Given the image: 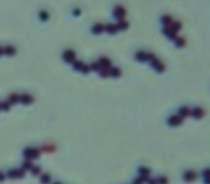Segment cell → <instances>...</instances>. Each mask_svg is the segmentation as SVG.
I'll return each mask as SVG.
<instances>
[{
    "mask_svg": "<svg viewBox=\"0 0 210 184\" xmlns=\"http://www.w3.org/2000/svg\"><path fill=\"white\" fill-rule=\"evenodd\" d=\"M39 17L42 21H47L48 19V13L46 11H41L39 12Z\"/></svg>",
    "mask_w": 210,
    "mask_h": 184,
    "instance_id": "cell-29",
    "label": "cell"
},
{
    "mask_svg": "<svg viewBox=\"0 0 210 184\" xmlns=\"http://www.w3.org/2000/svg\"><path fill=\"white\" fill-rule=\"evenodd\" d=\"M90 70H94V71H99L101 69L100 65H99V63L98 62L92 63L90 66Z\"/></svg>",
    "mask_w": 210,
    "mask_h": 184,
    "instance_id": "cell-27",
    "label": "cell"
},
{
    "mask_svg": "<svg viewBox=\"0 0 210 184\" xmlns=\"http://www.w3.org/2000/svg\"><path fill=\"white\" fill-rule=\"evenodd\" d=\"M162 33L165 34L168 39L174 40V39L177 37L178 31H177L174 28H172V26H171V25H168V26H164V27H163Z\"/></svg>",
    "mask_w": 210,
    "mask_h": 184,
    "instance_id": "cell-4",
    "label": "cell"
},
{
    "mask_svg": "<svg viewBox=\"0 0 210 184\" xmlns=\"http://www.w3.org/2000/svg\"><path fill=\"white\" fill-rule=\"evenodd\" d=\"M92 33L95 34H100L105 31V25L102 23H97L92 27Z\"/></svg>",
    "mask_w": 210,
    "mask_h": 184,
    "instance_id": "cell-12",
    "label": "cell"
},
{
    "mask_svg": "<svg viewBox=\"0 0 210 184\" xmlns=\"http://www.w3.org/2000/svg\"><path fill=\"white\" fill-rule=\"evenodd\" d=\"M191 116H192V117L196 120H200V119H202L204 116V111L202 107H196L191 110Z\"/></svg>",
    "mask_w": 210,
    "mask_h": 184,
    "instance_id": "cell-9",
    "label": "cell"
},
{
    "mask_svg": "<svg viewBox=\"0 0 210 184\" xmlns=\"http://www.w3.org/2000/svg\"><path fill=\"white\" fill-rule=\"evenodd\" d=\"M139 174L140 176H143V177H149L150 174V170L147 167H140L139 168Z\"/></svg>",
    "mask_w": 210,
    "mask_h": 184,
    "instance_id": "cell-22",
    "label": "cell"
},
{
    "mask_svg": "<svg viewBox=\"0 0 210 184\" xmlns=\"http://www.w3.org/2000/svg\"><path fill=\"white\" fill-rule=\"evenodd\" d=\"M198 174L195 170H187L183 174V179L185 180L187 183H191V182H194L195 180L197 179Z\"/></svg>",
    "mask_w": 210,
    "mask_h": 184,
    "instance_id": "cell-8",
    "label": "cell"
},
{
    "mask_svg": "<svg viewBox=\"0 0 210 184\" xmlns=\"http://www.w3.org/2000/svg\"><path fill=\"white\" fill-rule=\"evenodd\" d=\"M148 53L144 51H139L135 53V59L139 62H148Z\"/></svg>",
    "mask_w": 210,
    "mask_h": 184,
    "instance_id": "cell-10",
    "label": "cell"
},
{
    "mask_svg": "<svg viewBox=\"0 0 210 184\" xmlns=\"http://www.w3.org/2000/svg\"><path fill=\"white\" fill-rule=\"evenodd\" d=\"M184 121V118H182L179 115H172L168 118L167 120V124L171 127H177V126L182 124Z\"/></svg>",
    "mask_w": 210,
    "mask_h": 184,
    "instance_id": "cell-3",
    "label": "cell"
},
{
    "mask_svg": "<svg viewBox=\"0 0 210 184\" xmlns=\"http://www.w3.org/2000/svg\"><path fill=\"white\" fill-rule=\"evenodd\" d=\"M40 182L42 184H48L51 182V177L48 174L44 173L40 177Z\"/></svg>",
    "mask_w": 210,
    "mask_h": 184,
    "instance_id": "cell-23",
    "label": "cell"
},
{
    "mask_svg": "<svg viewBox=\"0 0 210 184\" xmlns=\"http://www.w3.org/2000/svg\"><path fill=\"white\" fill-rule=\"evenodd\" d=\"M85 65H86V64L84 62H82L81 61H74V62H72V67H73V69H74L75 70L81 72L82 70H83V68L85 66Z\"/></svg>",
    "mask_w": 210,
    "mask_h": 184,
    "instance_id": "cell-20",
    "label": "cell"
},
{
    "mask_svg": "<svg viewBox=\"0 0 210 184\" xmlns=\"http://www.w3.org/2000/svg\"><path fill=\"white\" fill-rule=\"evenodd\" d=\"M32 167H33V164H32V162H31L30 160H27V159H26V160L23 162V164H22V169L24 170H31Z\"/></svg>",
    "mask_w": 210,
    "mask_h": 184,
    "instance_id": "cell-25",
    "label": "cell"
},
{
    "mask_svg": "<svg viewBox=\"0 0 210 184\" xmlns=\"http://www.w3.org/2000/svg\"><path fill=\"white\" fill-rule=\"evenodd\" d=\"M40 152L36 148H30L28 147L24 150V156L27 160H35L39 157Z\"/></svg>",
    "mask_w": 210,
    "mask_h": 184,
    "instance_id": "cell-1",
    "label": "cell"
},
{
    "mask_svg": "<svg viewBox=\"0 0 210 184\" xmlns=\"http://www.w3.org/2000/svg\"><path fill=\"white\" fill-rule=\"evenodd\" d=\"M98 62L99 63L101 68H106V69H109L112 67V62L110 61V59H108L106 57H102L99 58V60L98 61Z\"/></svg>",
    "mask_w": 210,
    "mask_h": 184,
    "instance_id": "cell-13",
    "label": "cell"
},
{
    "mask_svg": "<svg viewBox=\"0 0 210 184\" xmlns=\"http://www.w3.org/2000/svg\"><path fill=\"white\" fill-rule=\"evenodd\" d=\"M5 179V175L2 173V172H0V182H2V181H3Z\"/></svg>",
    "mask_w": 210,
    "mask_h": 184,
    "instance_id": "cell-35",
    "label": "cell"
},
{
    "mask_svg": "<svg viewBox=\"0 0 210 184\" xmlns=\"http://www.w3.org/2000/svg\"><path fill=\"white\" fill-rule=\"evenodd\" d=\"M110 69V68H109ZM109 69H106V68H101L99 70V74L102 78H107L109 76Z\"/></svg>",
    "mask_w": 210,
    "mask_h": 184,
    "instance_id": "cell-26",
    "label": "cell"
},
{
    "mask_svg": "<svg viewBox=\"0 0 210 184\" xmlns=\"http://www.w3.org/2000/svg\"><path fill=\"white\" fill-rule=\"evenodd\" d=\"M174 42H175V45L177 48H183L186 46V39L182 36H177V38L174 39Z\"/></svg>",
    "mask_w": 210,
    "mask_h": 184,
    "instance_id": "cell-18",
    "label": "cell"
},
{
    "mask_svg": "<svg viewBox=\"0 0 210 184\" xmlns=\"http://www.w3.org/2000/svg\"><path fill=\"white\" fill-rule=\"evenodd\" d=\"M116 25H117V27L118 30H126V29H128V27H129L128 21H126L125 19L117 21V23Z\"/></svg>",
    "mask_w": 210,
    "mask_h": 184,
    "instance_id": "cell-16",
    "label": "cell"
},
{
    "mask_svg": "<svg viewBox=\"0 0 210 184\" xmlns=\"http://www.w3.org/2000/svg\"><path fill=\"white\" fill-rule=\"evenodd\" d=\"M150 65L158 73H162L165 70V65L157 57L150 62Z\"/></svg>",
    "mask_w": 210,
    "mask_h": 184,
    "instance_id": "cell-5",
    "label": "cell"
},
{
    "mask_svg": "<svg viewBox=\"0 0 210 184\" xmlns=\"http://www.w3.org/2000/svg\"><path fill=\"white\" fill-rule=\"evenodd\" d=\"M4 53L8 56H13L16 53V49L12 46H7L4 48Z\"/></svg>",
    "mask_w": 210,
    "mask_h": 184,
    "instance_id": "cell-24",
    "label": "cell"
},
{
    "mask_svg": "<svg viewBox=\"0 0 210 184\" xmlns=\"http://www.w3.org/2000/svg\"><path fill=\"white\" fill-rule=\"evenodd\" d=\"M3 53H4V49L0 47V56H2Z\"/></svg>",
    "mask_w": 210,
    "mask_h": 184,
    "instance_id": "cell-36",
    "label": "cell"
},
{
    "mask_svg": "<svg viewBox=\"0 0 210 184\" xmlns=\"http://www.w3.org/2000/svg\"><path fill=\"white\" fill-rule=\"evenodd\" d=\"M2 110V102H0V111Z\"/></svg>",
    "mask_w": 210,
    "mask_h": 184,
    "instance_id": "cell-37",
    "label": "cell"
},
{
    "mask_svg": "<svg viewBox=\"0 0 210 184\" xmlns=\"http://www.w3.org/2000/svg\"><path fill=\"white\" fill-rule=\"evenodd\" d=\"M31 170V174L33 175H35V176H36V175H39L40 174L41 169H40L39 166H37V165H35V166L33 165V167L31 168V170Z\"/></svg>",
    "mask_w": 210,
    "mask_h": 184,
    "instance_id": "cell-28",
    "label": "cell"
},
{
    "mask_svg": "<svg viewBox=\"0 0 210 184\" xmlns=\"http://www.w3.org/2000/svg\"><path fill=\"white\" fill-rule=\"evenodd\" d=\"M11 107V104H10L9 102H2V110L3 111H8Z\"/></svg>",
    "mask_w": 210,
    "mask_h": 184,
    "instance_id": "cell-31",
    "label": "cell"
},
{
    "mask_svg": "<svg viewBox=\"0 0 210 184\" xmlns=\"http://www.w3.org/2000/svg\"><path fill=\"white\" fill-rule=\"evenodd\" d=\"M105 31L109 34H115L118 32V29H117L116 24L109 23V24L105 25Z\"/></svg>",
    "mask_w": 210,
    "mask_h": 184,
    "instance_id": "cell-14",
    "label": "cell"
},
{
    "mask_svg": "<svg viewBox=\"0 0 210 184\" xmlns=\"http://www.w3.org/2000/svg\"><path fill=\"white\" fill-rule=\"evenodd\" d=\"M8 102H10V104H17V102H20V95H18L17 93L10 94L8 97Z\"/></svg>",
    "mask_w": 210,
    "mask_h": 184,
    "instance_id": "cell-21",
    "label": "cell"
},
{
    "mask_svg": "<svg viewBox=\"0 0 210 184\" xmlns=\"http://www.w3.org/2000/svg\"><path fill=\"white\" fill-rule=\"evenodd\" d=\"M172 21H173V19H172V17L169 14L163 15L162 16V18H161V22H162L164 26L170 25L172 23Z\"/></svg>",
    "mask_w": 210,
    "mask_h": 184,
    "instance_id": "cell-17",
    "label": "cell"
},
{
    "mask_svg": "<svg viewBox=\"0 0 210 184\" xmlns=\"http://www.w3.org/2000/svg\"><path fill=\"white\" fill-rule=\"evenodd\" d=\"M80 14H81V10L80 9L77 8V9H75L74 11H73V15H74V16H79Z\"/></svg>",
    "mask_w": 210,
    "mask_h": 184,
    "instance_id": "cell-34",
    "label": "cell"
},
{
    "mask_svg": "<svg viewBox=\"0 0 210 184\" xmlns=\"http://www.w3.org/2000/svg\"><path fill=\"white\" fill-rule=\"evenodd\" d=\"M122 71L118 67H111L109 69V76L113 78H118L121 76Z\"/></svg>",
    "mask_w": 210,
    "mask_h": 184,
    "instance_id": "cell-19",
    "label": "cell"
},
{
    "mask_svg": "<svg viewBox=\"0 0 210 184\" xmlns=\"http://www.w3.org/2000/svg\"><path fill=\"white\" fill-rule=\"evenodd\" d=\"M191 110L188 107H182L178 110V115L181 116L182 118H186V117L191 116Z\"/></svg>",
    "mask_w": 210,
    "mask_h": 184,
    "instance_id": "cell-15",
    "label": "cell"
},
{
    "mask_svg": "<svg viewBox=\"0 0 210 184\" xmlns=\"http://www.w3.org/2000/svg\"><path fill=\"white\" fill-rule=\"evenodd\" d=\"M158 184H167L168 183V180L166 177L164 176H161L158 179H157Z\"/></svg>",
    "mask_w": 210,
    "mask_h": 184,
    "instance_id": "cell-30",
    "label": "cell"
},
{
    "mask_svg": "<svg viewBox=\"0 0 210 184\" xmlns=\"http://www.w3.org/2000/svg\"><path fill=\"white\" fill-rule=\"evenodd\" d=\"M147 183L148 184H158L157 179H149L147 181Z\"/></svg>",
    "mask_w": 210,
    "mask_h": 184,
    "instance_id": "cell-33",
    "label": "cell"
},
{
    "mask_svg": "<svg viewBox=\"0 0 210 184\" xmlns=\"http://www.w3.org/2000/svg\"><path fill=\"white\" fill-rule=\"evenodd\" d=\"M25 176V170L23 169H15V170H10L8 173V177L15 179H22Z\"/></svg>",
    "mask_w": 210,
    "mask_h": 184,
    "instance_id": "cell-6",
    "label": "cell"
},
{
    "mask_svg": "<svg viewBox=\"0 0 210 184\" xmlns=\"http://www.w3.org/2000/svg\"><path fill=\"white\" fill-rule=\"evenodd\" d=\"M53 184H61V183H54Z\"/></svg>",
    "mask_w": 210,
    "mask_h": 184,
    "instance_id": "cell-38",
    "label": "cell"
},
{
    "mask_svg": "<svg viewBox=\"0 0 210 184\" xmlns=\"http://www.w3.org/2000/svg\"><path fill=\"white\" fill-rule=\"evenodd\" d=\"M33 101V97H31L30 94L23 93V94L20 95V102H21L23 105H29V104L32 103Z\"/></svg>",
    "mask_w": 210,
    "mask_h": 184,
    "instance_id": "cell-11",
    "label": "cell"
},
{
    "mask_svg": "<svg viewBox=\"0 0 210 184\" xmlns=\"http://www.w3.org/2000/svg\"><path fill=\"white\" fill-rule=\"evenodd\" d=\"M76 57H77L76 53L71 49L66 50L62 55V58L67 63H72L74 61H76Z\"/></svg>",
    "mask_w": 210,
    "mask_h": 184,
    "instance_id": "cell-7",
    "label": "cell"
},
{
    "mask_svg": "<svg viewBox=\"0 0 210 184\" xmlns=\"http://www.w3.org/2000/svg\"><path fill=\"white\" fill-rule=\"evenodd\" d=\"M113 15L117 21L123 20L125 19L126 15V10L125 9L124 7H122L121 5H117V7H115V8L113 9Z\"/></svg>",
    "mask_w": 210,
    "mask_h": 184,
    "instance_id": "cell-2",
    "label": "cell"
},
{
    "mask_svg": "<svg viewBox=\"0 0 210 184\" xmlns=\"http://www.w3.org/2000/svg\"><path fill=\"white\" fill-rule=\"evenodd\" d=\"M204 178H210V169H206L202 173Z\"/></svg>",
    "mask_w": 210,
    "mask_h": 184,
    "instance_id": "cell-32",
    "label": "cell"
}]
</instances>
